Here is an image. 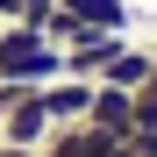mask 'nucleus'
Segmentation results:
<instances>
[{"label": "nucleus", "mask_w": 157, "mask_h": 157, "mask_svg": "<svg viewBox=\"0 0 157 157\" xmlns=\"http://www.w3.org/2000/svg\"><path fill=\"white\" fill-rule=\"evenodd\" d=\"M36 100H43V114H50V121H86L93 86H86V78H50V86H36Z\"/></svg>", "instance_id": "nucleus-4"}, {"label": "nucleus", "mask_w": 157, "mask_h": 157, "mask_svg": "<svg viewBox=\"0 0 157 157\" xmlns=\"http://www.w3.org/2000/svg\"><path fill=\"white\" fill-rule=\"evenodd\" d=\"M93 157H136V150H128V136H121V143H100Z\"/></svg>", "instance_id": "nucleus-9"}, {"label": "nucleus", "mask_w": 157, "mask_h": 157, "mask_svg": "<svg viewBox=\"0 0 157 157\" xmlns=\"http://www.w3.org/2000/svg\"><path fill=\"white\" fill-rule=\"evenodd\" d=\"M0 157H36V150H21V143H0Z\"/></svg>", "instance_id": "nucleus-11"}, {"label": "nucleus", "mask_w": 157, "mask_h": 157, "mask_svg": "<svg viewBox=\"0 0 157 157\" xmlns=\"http://www.w3.org/2000/svg\"><path fill=\"white\" fill-rule=\"evenodd\" d=\"M0 21H21V0H0Z\"/></svg>", "instance_id": "nucleus-10"}, {"label": "nucleus", "mask_w": 157, "mask_h": 157, "mask_svg": "<svg viewBox=\"0 0 157 157\" xmlns=\"http://www.w3.org/2000/svg\"><path fill=\"white\" fill-rule=\"evenodd\" d=\"M57 7H71L100 36H128V29H136V7H128V0H57Z\"/></svg>", "instance_id": "nucleus-5"}, {"label": "nucleus", "mask_w": 157, "mask_h": 157, "mask_svg": "<svg viewBox=\"0 0 157 157\" xmlns=\"http://www.w3.org/2000/svg\"><path fill=\"white\" fill-rule=\"evenodd\" d=\"M93 150H100V136H93L86 121H57V128L36 143V157H93Z\"/></svg>", "instance_id": "nucleus-7"}, {"label": "nucleus", "mask_w": 157, "mask_h": 157, "mask_svg": "<svg viewBox=\"0 0 157 157\" xmlns=\"http://www.w3.org/2000/svg\"><path fill=\"white\" fill-rule=\"evenodd\" d=\"M50 128H57V121H50V114H43V100L29 93L14 114H0V143H21V150H36V143L50 136Z\"/></svg>", "instance_id": "nucleus-6"}, {"label": "nucleus", "mask_w": 157, "mask_h": 157, "mask_svg": "<svg viewBox=\"0 0 157 157\" xmlns=\"http://www.w3.org/2000/svg\"><path fill=\"white\" fill-rule=\"evenodd\" d=\"M50 7H57V0H21V21H29V29H43V21H50Z\"/></svg>", "instance_id": "nucleus-8"}, {"label": "nucleus", "mask_w": 157, "mask_h": 157, "mask_svg": "<svg viewBox=\"0 0 157 157\" xmlns=\"http://www.w3.org/2000/svg\"><path fill=\"white\" fill-rule=\"evenodd\" d=\"M86 128L100 143H121L136 128V93H114V86H93V107H86Z\"/></svg>", "instance_id": "nucleus-3"}, {"label": "nucleus", "mask_w": 157, "mask_h": 157, "mask_svg": "<svg viewBox=\"0 0 157 157\" xmlns=\"http://www.w3.org/2000/svg\"><path fill=\"white\" fill-rule=\"evenodd\" d=\"M0 78H14V86H50V78H64V50L43 29H29V21H0Z\"/></svg>", "instance_id": "nucleus-1"}, {"label": "nucleus", "mask_w": 157, "mask_h": 157, "mask_svg": "<svg viewBox=\"0 0 157 157\" xmlns=\"http://www.w3.org/2000/svg\"><path fill=\"white\" fill-rule=\"evenodd\" d=\"M150 71H157V50H143V43L114 36L107 50H100V71H93V86H114V93H143V86H150Z\"/></svg>", "instance_id": "nucleus-2"}, {"label": "nucleus", "mask_w": 157, "mask_h": 157, "mask_svg": "<svg viewBox=\"0 0 157 157\" xmlns=\"http://www.w3.org/2000/svg\"><path fill=\"white\" fill-rule=\"evenodd\" d=\"M150 93H157V71H150Z\"/></svg>", "instance_id": "nucleus-12"}]
</instances>
